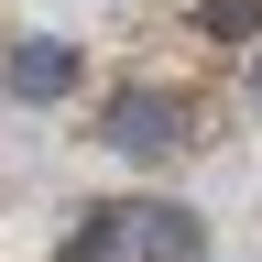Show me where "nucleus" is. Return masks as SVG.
<instances>
[{"label":"nucleus","mask_w":262,"mask_h":262,"mask_svg":"<svg viewBox=\"0 0 262 262\" xmlns=\"http://www.w3.org/2000/svg\"><path fill=\"white\" fill-rule=\"evenodd\" d=\"M98 142L131 153V164H164V153L186 142V98L175 88H120L110 110H98Z\"/></svg>","instance_id":"1"},{"label":"nucleus","mask_w":262,"mask_h":262,"mask_svg":"<svg viewBox=\"0 0 262 262\" xmlns=\"http://www.w3.org/2000/svg\"><path fill=\"white\" fill-rule=\"evenodd\" d=\"M0 88L22 98V110H55V98H77V44H55V33H22L11 66H0Z\"/></svg>","instance_id":"2"},{"label":"nucleus","mask_w":262,"mask_h":262,"mask_svg":"<svg viewBox=\"0 0 262 262\" xmlns=\"http://www.w3.org/2000/svg\"><path fill=\"white\" fill-rule=\"evenodd\" d=\"M66 262H142V208H77Z\"/></svg>","instance_id":"3"},{"label":"nucleus","mask_w":262,"mask_h":262,"mask_svg":"<svg viewBox=\"0 0 262 262\" xmlns=\"http://www.w3.org/2000/svg\"><path fill=\"white\" fill-rule=\"evenodd\" d=\"M142 262H208L196 208H142Z\"/></svg>","instance_id":"4"},{"label":"nucleus","mask_w":262,"mask_h":262,"mask_svg":"<svg viewBox=\"0 0 262 262\" xmlns=\"http://www.w3.org/2000/svg\"><path fill=\"white\" fill-rule=\"evenodd\" d=\"M196 22H208L219 44H251V33H262V0H196Z\"/></svg>","instance_id":"5"},{"label":"nucleus","mask_w":262,"mask_h":262,"mask_svg":"<svg viewBox=\"0 0 262 262\" xmlns=\"http://www.w3.org/2000/svg\"><path fill=\"white\" fill-rule=\"evenodd\" d=\"M251 98H262V55H251Z\"/></svg>","instance_id":"6"}]
</instances>
